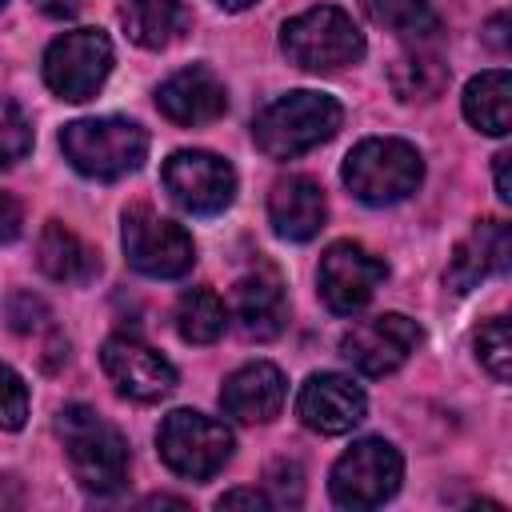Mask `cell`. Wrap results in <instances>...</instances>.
Here are the masks:
<instances>
[{
  "label": "cell",
  "mask_w": 512,
  "mask_h": 512,
  "mask_svg": "<svg viewBox=\"0 0 512 512\" xmlns=\"http://www.w3.org/2000/svg\"><path fill=\"white\" fill-rule=\"evenodd\" d=\"M216 4H220L224 12H244V8H252L256 0H216Z\"/></svg>",
  "instance_id": "obj_35"
},
{
  "label": "cell",
  "mask_w": 512,
  "mask_h": 512,
  "mask_svg": "<svg viewBox=\"0 0 512 512\" xmlns=\"http://www.w3.org/2000/svg\"><path fill=\"white\" fill-rule=\"evenodd\" d=\"M120 244H124V256L136 272L152 276V280H176L184 276L192 264H196V244L192 236L160 216L156 208L148 204H132L124 212V224H120Z\"/></svg>",
  "instance_id": "obj_6"
},
{
  "label": "cell",
  "mask_w": 512,
  "mask_h": 512,
  "mask_svg": "<svg viewBox=\"0 0 512 512\" xmlns=\"http://www.w3.org/2000/svg\"><path fill=\"white\" fill-rule=\"evenodd\" d=\"M328 204L316 180L308 176H284L268 192V220L280 240H312L324 228Z\"/></svg>",
  "instance_id": "obj_18"
},
{
  "label": "cell",
  "mask_w": 512,
  "mask_h": 512,
  "mask_svg": "<svg viewBox=\"0 0 512 512\" xmlns=\"http://www.w3.org/2000/svg\"><path fill=\"white\" fill-rule=\"evenodd\" d=\"M508 252H512V236L504 220H480L452 252L448 260V288L452 292H468L476 288L484 276L504 272L508 268Z\"/></svg>",
  "instance_id": "obj_17"
},
{
  "label": "cell",
  "mask_w": 512,
  "mask_h": 512,
  "mask_svg": "<svg viewBox=\"0 0 512 512\" xmlns=\"http://www.w3.org/2000/svg\"><path fill=\"white\" fill-rule=\"evenodd\" d=\"M100 364L116 384V392L140 404L164 400L176 388V368L136 336H108L100 348Z\"/></svg>",
  "instance_id": "obj_13"
},
{
  "label": "cell",
  "mask_w": 512,
  "mask_h": 512,
  "mask_svg": "<svg viewBox=\"0 0 512 512\" xmlns=\"http://www.w3.org/2000/svg\"><path fill=\"white\" fill-rule=\"evenodd\" d=\"M232 312L244 328V336L252 340H272L284 332L288 320V300H284V284L272 272H252L236 284L232 292Z\"/></svg>",
  "instance_id": "obj_19"
},
{
  "label": "cell",
  "mask_w": 512,
  "mask_h": 512,
  "mask_svg": "<svg viewBox=\"0 0 512 512\" xmlns=\"http://www.w3.org/2000/svg\"><path fill=\"white\" fill-rule=\"evenodd\" d=\"M168 196L192 212V216H216L232 204L236 196V172L224 156L216 152H204V148H184V152H172L164 160V172H160Z\"/></svg>",
  "instance_id": "obj_10"
},
{
  "label": "cell",
  "mask_w": 512,
  "mask_h": 512,
  "mask_svg": "<svg viewBox=\"0 0 512 512\" xmlns=\"http://www.w3.org/2000/svg\"><path fill=\"white\" fill-rule=\"evenodd\" d=\"M476 356H480V364H484L500 384L508 380V372H512V336H508V320H504V316L488 320V324L476 332Z\"/></svg>",
  "instance_id": "obj_27"
},
{
  "label": "cell",
  "mask_w": 512,
  "mask_h": 512,
  "mask_svg": "<svg viewBox=\"0 0 512 512\" xmlns=\"http://www.w3.org/2000/svg\"><path fill=\"white\" fill-rule=\"evenodd\" d=\"M344 184L364 204H396L412 196L424 180V160L408 140L396 136H372L360 140L344 156Z\"/></svg>",
  "instance_id": "obj_4"
},
{
  "label": "cell",
  "mask_w": 512,
  "mask_h": 512,
  "mask_svg": "<svg viewBox=\"0 0 512 512\" xmlns=\"http://www.w3.org/2000/svg\"><path fill=\"white\" fill-rule=\"evenodd\" d=\"M384 276H388V264L372 248H364L356 240H336L320 256L316 284H320V300L336 316H352V312H360L376 296Z\"/></svg>",
  "instance_id": "obj_11"
},
{
  "label": "cell",
  "mask_w": 512,
  "mask_h": 512,
  "mask_svg": "<svg viewBox=\"0 0 512 512\" xmlns=\"http://www.w3.org/2000/svg\"><path fill=\"white\" fill-rule=\"evenodd\" d=\"M64 160L92 180H120L136 172L148 156V132L136 120L124 116H96V120H72L60 132Z\"/></svg>",
  "instance_id": "obj_3"
},
{
  "label": "cell",
  "mask_w": 512,
  "mask_h": 512,
  "mask_svg": "<svg viewBox=\"0 0 512 512\" xmlns=\"http://www.w3.org/2000/svg\"><path fill=\"white\" fill-rule=\"evenodd\" d=\"M360 4H364L372 24L396 32V36L416 40V36L436 32V12L428 0H360Z\"/></svg>",
  "instance_id": "obj_25"
},
{
  "label": "cell",
  "mask_w": 512,
  "mask_h": 512,
  "mask_svg": "<svg viewBox=\"0 0 512 512\" xmlns=\"http://www.w3.org/2000/svg\"><path fill=\"white\" fill-rule=\"evenodd\" d=\"M340 120H344V108L328 92L300 88V92H288L256 112L252 140L272 160H296V156L320 148L324 140H332Z\"/></svg>",
  "instance_id": "obj_1"
},
{
  "label": "cell",
  "mask_w": 512,
  "mask_h": 512,
  "mask_svg": "<svg viewBox=\"0 0 512 512\" xmlns=\"http://www.w3.org/2000/svg\"><path fill=\"white\" fill-rule=\"evenodd\" d=\"M112 72V40L100 28H76L48 44L44 84L60 100H92Z\"/></svg>",
  "instance_id": "obj_9"
},
{
  "label": "cell",
  "mask_w": 512,
  "mask_h": 512,
  "mask_svg": "<svg viewBox=\"0 0 512 512\" xmlns=\"http://www.w3.org/2000/svg\"><path fill=\"white\" fill-rule=\"evenodd\" d=\"M364 388L352 384V376H340V372H316L300 384V396H296V412L300 420L312 428V432H324V436H340V432H352L360 420H364Z\"/></svg>",
  "instance_id": "obj_14"
},
{
  "label": "cell",
  "mask_w": 512,
  "mask_h": 512,
  "mask_svg": "<svg viewBox=\"0 0 512 512\" xmlns=\"http://www.w3.org/2000/svg\"><path fill=\"white\" fill-rule=\"evenodd\" d=\"M56 432L64 440V452H68V464H72V476L80 480V488H88L96 496H112L124 488L128 440L120 436L116 424H108L88 404H68V408H60Z\"/></svg>",
  "instance_id": "obj_2"
},
{
  "label": "cell",
  "mask_w": 512,
  "mask_h": 512,
  "mask_svg": "<svg viewBox=\"0 0 512 512\" xmlns=\"http://www.w3.org/2000/svg\"><path fill=\"white\" fill-rule=\"evenodd\" d=\"M44 16H56V20H68V16H76L80 8H84V0H32Z\"/></svg>",
  "instance_id": "obj_32"
},
{
  "label": "cell",
  "mask_w": 512,
  "mask_h": 512,
  "mask_svg": "<svg viewBox=\"0 0 512 512\" xmlns=\"http://www.w3.org/2000/svg\"><path fill=\"white\" fill-rule=\"evenodd\" d=\"M448 84V64L432 52H412L392 64V92L400 100H436Z\"/></svg>",
  "instance_id": "obj_24"
},
{
  "label": "cell",
  "mask_w": 512,
  "mask_h": 512,
  "mask_svg": "<svg viewBox=\"0 0 512 512\" xmlns=\"http://www.w3.org/2000/svg\"><path fill=\"white\" fill-rule=\"evenodd\" d=\"M156 448H160V460L184 476V480H208L216 476L228 456H232V432L204 416V412H192V408H176L164 416L160 432H156Z\"/></svg>",
  "instance_id": "obj_7"
},
{
  "label": "cell",
  "mask_w": 512,
  "mask_h": 512,
  "mask_svg": "<svg viewBox=\"0 0 512 512\" xmlns=\"http://www.w3.org/2000/svg\"><path fill=\"white\" fill-rule=\"evenodd\" d=\"M156 108L172 120V124H184V128H196V124H212L224 116L228 108V92L220 84V76L204 64H192V68H180L172 72L160 88H156Z\"/></svg>",
  "instance_id": "obj_15"
},
{
  "label": "cell",
  "mask_w": 512,
  "mask_h": 512,
  "mask_svg": "<svg viewBox=\"0 0 512 512\" xmlns=\"http://www.w3.org/2000/svg\"><path fill=\"white\" fill-rule=\"evenodd\" d=\"M404 480V460L388 440H356L336 464H332V500L340 508H376L396 496Z\"/></svg>",
  "instance_id": "obj_8"
},
{
  "label": "cell",
  "mask_w": 512,
  "mask_h": 512,
  "mask_svg": "<svg viewBox=\"0 0 512 512\" xmlns=\"http://www.w3.org/2000/svg\"><path fill=\"white\" fill-rule=\"evenodd\" d=\"M272 496L268 492H256V488H232L216 500V508H268Z\"/></svg>",
  "instance_id": "obj_31"
},
{
  "label": "cell",
  "mask_w": 512,
  "mask_h": 512,
  "mask_svg": "<svg viewBox=\"0 0 512 512\" xmlns=\"http://www.w3.org/2000/svg\"><path fill=\"white\" fill-rule=\"evenodd\" d=\"M464 116L472 128L488 136H504L512 128V76L508 68H492L468 80L464 88Z\"/></svg>",
  "instance_id": "obj_21"
},
{
  "label": "cell",
  "mask_w": 512,
  "mask_h": 512,
  "mask_svg": "<svg viewBox=\"0 0 512 512\" xmlns=\"http://www.w3.org/2000/svg\"><path fill=\"white\" fill-rule=\"evenodd\" d=\"M420 348V324L404 312H380L372 320L352 324L340 336V356L364 372V376H388L396 372L412 352Z\"/></svg>",
  "instance_id": "obj_12"
},
{
  "label": "cell",
  "mask_w": 512,
  "mask_h": 512,
  "mask_svg": "<svg viewBox=\"0 0 512 512\" xmlns=\"http://www.w3.org/2000/svg\"><path fill=\"white\" fill-rule=\"evenodd\" d=\"M508 160H512V152H496V196H500V200H512V180H508Z\"/></svg>",
  "instance_id": "obj_34"
},
{
  "label": "cell",
  "mask_w": 512,
  "mask_h": 512,
  "mask_svg": "<svg viewBox=\"0 0 512 512\" xmlns=\"http://www.w3.org/2000/svg\"><path fill=\"white\" fill-rule=\"evenodd\" d=\"M484 36H488V44H492V48H500V52H504V48H508V16H504V12H500V16H492V20H488V28H484Z\"/></svg>",
  "instance_id": "obj_33"
},
{
  "label": "cell",
  "mask_w": 512,
  "mask_h": 512,
  "mask_svg": "<svg viewBox=\"0 0 512 512\" xmlns=\"http://www.w3.org/2000/svg\"><path fill=\"white\" fill-rule=\"evenodd\" d=\"M24 420H28V388L16 368L0 364V428L16 432Z\"/></svg>",
  "instance_id": "obj_28"
},
{
  "label": "cell",
  "mask_w": 512,
  "mask_h": 512,
  "mask_svg": "<svg viewBox=\"0 0 512 512\" xmlns=\"http://www.w3.org/2000/svg\"><path fill=\"white\" fill-rule=\"evenodd\" d=\"M120 20L140 48H164L176 40L188 12H184V0H124Z\"/></svg>",
  "instance_id": "obj_22"
},
{
  "label": "cell",
  "mask_w": 512,
  "mask_h": 512,
  "mask_svg": "<svg viewBox=\"0 0 512 512\" xmlns=\"http://www.w3.org/2000/svg\"><path fill=\"white\" fill-rule=\"evenodd\" d=\"M220 408L240 424H268L284 408V372L268 360L236 368L220 388Z\"/></svg>",
  "instance_id": "obj_16"
},
{
  "label": "cell",
  "mask_w": 512,
  "mask_h": 512,
  "mask_svg": "<svg viewBox=\"0 0 512 512\" xmlns=\"http://www.w3.org/2000/svg\"><path fill=\"white\" fill-rule=\"evenodd\" d=\"M20 224H24V212H20V204H16L8 192H0V244L16 240V236H20Z\"/></svg>",
  "instance_id": "obj_30"
},
{
  "label": "cell",
  "mask_w": 512,
  "mask_h": 512,
  "mask_svg": "<svg viewBox=\"0 0 512 512\" xmlns=\"http://www.w3.org/2000/svg\"><path fill=\"white\" fill-rule=\"evenodd\" d=\"M268 480H272V488H276V504H296L300 500V464L296 460H276L272 468H268Z\"/></svg>",
  "instance_id": "obj_29"
},
{
  "label": "cell",
  "mask_w": 512,
  "mask_h": 512,
  "mask_svg": "<svg viewBox=\"0 0 512 512\" xmlns=\"http://www.w3.org/2000/svg\"><path fill=\"white\" fill-rule=\"evenodd\" d=\"M32 152V124L24 116V108L8 96H0V168L24 160Z\"/></svg>",
  "instance_id": "obj_26"
},
{
  "label": "cell",
  "mask_w": 512,
  "mask_h": 512,
  "mask_svg": "<svg viewBox=\"0 0 512 512\" xmlns=\"http://www.w3.org/2000/svg\"><path fill=\"white\" fill-rule=\"evenodd\" d=\"M36 256H40V268L44 276L60 280V284H88L96 276V256L92 248L72 232L64 228L60 220H48L44 232H40V244H36Z\"/></svg>",
  "instance_id": "obj_20"
},
{
  "label": "cell",
  "mask_w": 512,
  "mask_h": 512,
  "mask_svg": "<svg viewBox=\"0 0 512 512\" xmlns=\"http://www.w3.org/2000/svg\"><path fill=\"white\" fill-rule=\"evenodd\" d=\"M280 48L292 64H300L308 72H336L364 56V32L356 28V20L344 8L320 4V8H308L292 20H284Z\"/></svg>",
  "instance_id": "obj_5"
},
{
  "label": "cell",
  "mask_w": 512,
  "mask_h": 512,
  "mask_svg": "<svg viewBox=\"0 0 512 512\" xmlns=\"http://www.w3.org/2000/svg\"><path fill=\"white\" fill-rule=\"evenodd\" d=\"M0 4H4V0H0Z\"/></svg>",
  "instance_id": "obj_36"
},
{
  "label": "cell",
  "mask_w": 512,
  "mask_h": 512,
  "mask_svg": "<svg viewBox=\"0 0 512 512\" xmlns=\"http://www.w3.org/2000/svg\"><path fill=\"white\" fill-rule=\"evenodd\" d=\"M228 308L212 288H188L176 304V332L188 344H212L224 336Z\"/></svg>",
  "instance_id": "obj_23"
}]
</instances>
